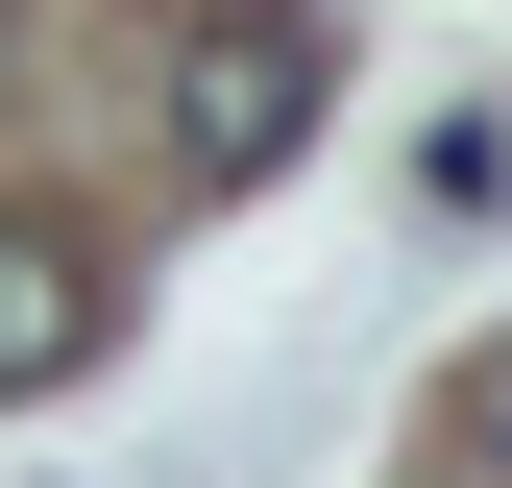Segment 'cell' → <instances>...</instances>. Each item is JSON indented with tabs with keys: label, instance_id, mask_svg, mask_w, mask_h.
Listing matches in <instances>:
<instances>
[{
	"label": "cell",
	"instance_id": "cell-1",
	"mask_svg": "<svg viewBox=\"0 0 512 488\" xmlns=\"http://www.w3.org/2000/svg\"><path fill=\"white\" fill-rule=\"evenodd\" d=\"M317 147V25L293 0H196V49H171V171L196 196H269Z\"/></svg>",
	"mask_w": 512,
	"mask_h": 488
},
{
	"label": "cell",
	"instance_id": "cell-2",
	"mask_svg": "<svg viewBox=\"0 0 512 488\" xmlns=\"http://www.w3.org/2000/svg\"><path fill=\"white\" fill-rule=\"evenodd\" d=\"M74 366H98V244L0 196V391H74Z\"/></svg>",
	"mask_w": 512,
	"mask_h": 488
},
{
	"label": "cell",
	"instance_id": "cell-3",
	"mask_svg": "<svg viewBox=\"0 0 512 488\" xmlns=\"http://www.w3.org/2000/svg\"><path fill=\"white\" fill-rule=\"evenodd\" d=\"M0 49H25V25H0Z\"/></svg>",
	"mask_w": 512,
	"mask_h": 488
}]
</instances>
